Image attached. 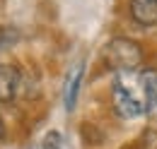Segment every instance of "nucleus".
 <instances>
[{"instance_id":"obj_8","label":"nucleus","mask_w":157,"mask_h":149,"mask_svg":"<svg viewBox=\"0 0 157 149\" xmlns=\"http://www.w3.org/2000/svg\"><path fill=\"white\" fill-rule=\"evenodd\" d=\"M2 132H5V128H2V118H0V137H2Z\"/></svg>"},{"instance_id":"obj_6","label":"nucleus","mask_w":157,"mask_h":149,"mask_svg":"<svg viewBox=\"0 0 157 149\" xmlns=\"http://www.w3.org/2000/svg\"><path fill=\"white\" fill-rule=\"evenodd\" d=\"M143 79V89H145V99H147V113L157 111V70H143L140 72Z\"/></svg>"},{"instance_id":"obj_4","label":"nucleus","mask_w":157,"mask_h":149,"mask_svg":"<svg viewBox=\"0 0 157 149\" xmlns=\"http://www.w3.org/2000/svg\"><path fill=\"white\" fill-rule=\"evenodd\" d=\"M131 15L143 27H157V0H131Z\"/></svg>"},{"instance_id":"obj_3","label":"nucleus","mask_w":157,"mask_h":149,"mask_svg":"<svg viewBox=\"0 0 157 149\" xmlns=\"http://www.w3.org/2000/svg\"><path fill=\"white\" fill-rule=\"evenodd\" d=\"M82 72H85L82 63H75L65 74V84H63V106H65V111L75 108L78 92H80V84H82Z\"/></svg>"},{"instance_id":"obj_1","label":"nucleus","mask_w":157,"mask_h":149,"mask_svg":"<svg viewBox=\"0 0 157 149\" xmlns=\"http://www.w3.org/2000/svg\"><path fill=\"white\" fill-rule=\"evenodd\" d=\"M114 108L121 118H138L147 113V99L140 72H118L114 84Z\"/></svg>"},{"instance_id":"obj_5","label":"nucleus","mask_w":157,"mask_h":149,"mask_svg":"<svg viewBox=\"0 0 157 149\" xmlns=\"http://www.w3.org/2000/svg\"><path fill=\"white\" fill-rule=\"evenodd\" d=\"M20 87V72L12 65H0V101L10 104Z\"/></svg>"},{"instance_id":"obj_7","label":"nucleus","mask_w":157,"mask_h":149,"mask_svg":"<svg viewBox=\"0 0 157 149\" xmlns=\"http://www.w3.org/2000/svg\"><path fill=\"white\" fill-rule=\"evenodd\" d=\"M60 147H63L60 132H48V135L44 137V149H60Z\"/></svg>"},{"instance_id":"obj_2","label":"nucleus","mask_w":157,"mask_h":149,"mask_svg":"<svg viewBox=\"0 0 157 149\" xmlns=\"http://www.w3.org/2000/svg\"><path fill=\"white\" fill-rule=\"evenodd\" d=\"M104 58H106L109 67H114L116 72H136V67L143 63V53H140L138 43L128 38H114L106 46Z\"/></svg>"}]
</instances>
